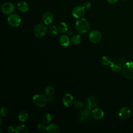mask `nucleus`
Instances as JSON below:
<instances>
[{
	"label": "nucleus",
	"instance_id": "obj_5",
	"mask_svg": "<svg viewBox=\"0 0 133 133\" xmlns=\"http://www.w3.org/2000/svg\"><path fill=\"white\" fill-rule=\"evenodd\" d=\"M7 21L8 24L11 26L17 27L20 24L21 19L18 15L16 14H12L8 16Z\"/></svg>",
	"mask_w": 133,
	"mask_h": 133
},
{
	"label": "nucleus",
	"instance_id": "obj_25",
	"mask_svg": "<svg viewBox=\"0 0 133 133\" xmlns=\"http://www.w3.org/2000/svg\"><path fill=\"white\" fill-rule=\"evenodd\" d=\"M1 115L2 116H6L7 115V113H8V110L5 107H2L1 109Z\"/></svg>",
	"mask_w": 133,
	"mask_h": 133
},
{
	"label": "nucleus",
	"instance_id": "obj_9",
	"mask_svg": "<svg viewBox=\"0 0 133 133\" xmlns=\"http://www.w3.org/2000/svg\"><path fill=\"white\" fill-rule=\"evenodd\" d=\"M118 116L122 119L128 118L131 114V111L128 107H124L122 108L118 111Z\"/></svg>",
	"mask_w": 133,
	"mask_h": 133
},
{
	"label": "nucleus",
	"instance_id": "obj_12",
	"mask_svg": "<svg viewBox=\"0 0 133 133\" xmlns=\"http://www.w3.org/2000/svg\"><path fill=\"white\" fill-rule=\"evenodd\" d=\"M92 116L95 119L100 120L104 116V112L100 108H96L92 112Z\"/></svg>",
	"mask_w": 133,
	"mask_h": 133
},
{
	"label": "nucleus",
	"instance_id": "obj_31",
	"mask_svg": "<svg viewBox=\"0 0 133 133\" xmlns=\"http://www.w3.org/2000/svg\"><path fill=\"white\" fill-rule=\"evenodd\" d=\"M54 101H55V98H53V97H52V96L48 97V101H49V102H54Z\"/></svg>",
	"mask_w": 133,
	"mask_h": 133
},
{
	"label": "nucleus",
	"instance_id": "obj_7",
	"mask_svg": "<svg viewBox=\"0 0 133 133\" xmlns=\"http://www.w3.org/2000/svg\"><path fill=\"white\" fill-rule=\"evenodd\" d=\"M15 9L14 5L11 2H6L4 3L1 7L2 12L6 15H10L12 14Z\"/></svg>",
	"mask_w": 133,
	"mask_h": 133
},
{
	"label": "nucleus",
	"instance_id": "obj_23",
	"mask_svg": "<svg viewBox=\"0 0 133 133\" xmlns=\"http://www.w3.org/2000/svg\"><path fill=\"white\" fill-rule=\"evenodd\" d=\"M101 62H102V63L103 65H107L111 63V60L109 57L104 56L102 57V59H101Z\"/></svg>",
	"mask_w": 133,
	"mask_h": 133
},
{
	"label": "nucleus",
	"instance_id": "obj_15",
	"mask_svg": "<svg viewBox=\"0 0 133 133\" xmlns=\"http://www.w3.org/2000/svg\"><path fill=\"white\" fill-rule=\"evenodd\" d=\"M46 131L49 133H58L60 131V128L56 124H50L47 126Z\"/></svg>",
	"mask_w": 133,
	"mask_h": 133
},
{
	"label": "nucleus",
	"instance_id": "obj_33",
	"mask_svg": "<svg viewBox=\"0 0 133 133\" xmlns=\"http://www.w3.org/2000/svg\"><path fill=\"white\" fill-rule=\"evenodd\" d=\"M132 106H133V100L132 101Z\"/></svg>",
	"mask_w": 133,
	"mask_h": 133
},
{
	"label": "nucleus",
	"instance_id": "obj_30",
	"mask_svg": "<svg viewBox=\"0 0 133 133\" xmlns=\"http://www.w3.org/2000/svg\"><path fill=\"white\" fill-rule=\"evenodd\" d=\"M118 0H107V2L109 4H115L116 3Z\"/></svg>",
	"mask_w": 133,
	"mask_h": 133
},
{
	"label": "nucleus",
	"instance_id": "obj_1",
	"mask_svg": "<svg viewBox=\"0 0 133 133\" xmlns=\"http://www.w3.org/2000/svg\"><path fill=\"white\" fill-rule=\"evenodd\" d=\"M75 28L78 33L84 34L89 31L90 29V24L88 21L86 19L79 18L75 23Z\"/></svg>",
	"mask_w": 133,
	"mask_h": 133
},
{
	"label": "nucleus",
	"instance_id": "obj_19",
	"mask_svg": "<svg viewBox=\"0 0 133 133\" xmlns=\"http://www.w3.org/2000/svg\"><path fill=\"white\" fill-rule=\"evenodd\" d=\"M29 117V114L25 111H21L18 115V118L21 122H25Z\"/></svg>",
	"mask_w": 133,
	"mask_h": 133
},
{
	"label": "nucleus",
	"instance_id": "obj_11",
	"mask_svg": "<svg viewBox=\"0 0 133 133\" xmlns=\"http://www.w3.org/2000/svg\"><path fill=\"white\" fill-rule=\"evenodd\" d=\"M74 102V98L72 95L66 94L64 95L62 98V102L64 106L69 107L72 105Z\"/></svg>",
	"mask_w": 133,
	"mask_h": 133
},
{
	"label": "nucleus",
	"instance_id": "obj_20",
	"mask_svg": "<svg viewBox=\"0 0 133 133\" xmlns=\"http://www.w3.org/2000/svg\"><path fill=\"white\" fill-rule=\"evenodd\" d=\"M58 29L61 33H65L68 29L67 25L63 22H60L58 24Z\"/></svg>",
	"mask_w": 133,
	"mask_h": 133
},
{
	"label": "nucleus",
	"instance_id": "obj_34",
	"mask_svg": "<svg viewBox=\"0 0 133 133\" xmlns=\"http://www.w3.org/2000/svg\"><path fill=\"white\" fill-rule=\"evenodd\" d=\"M123 1H127V0H123Z\"/></svg>",
	"mask_w": 133,
	"mask_h": 133
},
{
	"label": "nucleus",
	"instance_id": "obj_3",
	"mask_svg": "<svg viewBox=\"0 0 133 133\" xmlns=\"http://www.w3.org/2000/svg\"><path fill=\"white\" fill-rule=\"evenodd\" d=\"M47 32V28L45 24L38 23L35 25L33 30L34 35L38 38L44 37Z\"/></svg>",
	"mask_w": 133,
	"mask_h": 133
},
{
	"label": "nucleus",
	"instance_id": "obj_29",
	"mask_svg": "<svg viewBox=\"0 0 133 133\" xmlns=\"http://www.w3.org/2000/svg\"><path fill=\"white\" fill-rule=\"evenodd\" d=\"M7 131L8 132H9L15 131V128L13 126H9L7 127Z\"/></svg>",
	"mask_w": 133,
	"mask_h": 133
},
{
	"label": "nucleus",
	"instance_id": "obj_6",
	"mask_svg": "<svg viewBox=\"0 0 133 133\" xmlns=\"http://www.w3.org/2000/svg\"><path fill=\"white\" fill-rule=\"evenodd\" d=\"M102 35L98 30H94L91 31L88 35V38L90 42L94 44H97L100 42L101 39Z\"/></svg>",
	"mask_w": 133,
	"mask_h": 133
},
{
	"label": "nucleus",
	"instance_id": "obj_26",
	"mask_svg": "<svg viewBox=\"0 0 133 133\" xmlns=\"http://www.w3.org/2000/svg\"><path fill=\"white\" fill-rule=\"evenodd\" d=\"M37 129L41 131H44L45 130H46L47 126H46L44 124L41 123L37 125Z\"/></svg>",
	"mask_w": 133,
	"mask_h": 133
},
{
	"label": "nucleus",
	"instance_id": "obj_22",
	"mask_svg": "<svg viewBox=\"0 0 133 133\" xmlns=\"http://www.w3.org/2000/svg\"><path fill=\"white\" fill-rule=\"evenodd\" d=\"M52 118L51 114L49 113H46L43 116L42 121L44 124H48L50 122H51V121H52Z\"/></svg>",
	"mask_w": 133,
	"mask_h": 133
},
{
	"label": "nucleus",
	"instance_id": "obj_4",
	"mask_svg": "<svg viewBox=\"0 0 133 133\" xmlns=\"http://www.w3.org/2000/svg\"><path fill=\"white\" fill-rule=\"evenodd\" d=\"M33 103L38 107H44L48 101V98L42 94H36L33 97Z\"/></svg>",
	"mask_w": 133,
	"mask_h": 133
},
{
	"label": "nucleus",
	"instance_id": "obj_2",
	"mask_svg": "<svg viewBox=\"0 0 133 133\" xmlns=\"http://www.w3.org/2000/svg\"><path fill=\"white\" fill-rule=\"evenodd\" d=\"M122 73L124 76L129 79H133V62H125L122 66Z\"/></svg>",
	"mask_w": 133,
	"mask_h": 133
},
{
	"label": "nucleus",
	"instance_id": "obj_27",
	"mask_svg": "<svg viewBox=\"0 0 133 133\" xmlns=\"http://www.w3.org/2000/svg\"><path fill=\"white\" fill-rule=\"evenodd\" d=\"M83 7L85 8V9H89L91 8V4L90 2H85L84 4V6Z\"/></svg>",
	"mask_w": 133,
	"mask_h": 133
},
{
	"label": "nucleus",
	"instance_id": "obj_10",
	"mask_svg": "<svg viewBox=\"0 0 133 133\" xmlns=\"http://www.w3.org/2000/svg\"><path fill=\"white\" fill-rule=\"evenodd\" d=\"M54 17L52 14L48 11L45 12L42 16V20L44 24L46 25H48L52 23L54 21Z\"/></svg>",
	"mask_w": 133,
	"mask_h": 133
},
{
	"label": "nucleus",
	"instance_id": "obj_32",
	"mask_svg": "<svg viewBox=\"0 0 133 133\" xmlns=\"http://www.w3.org/2000/svg\"><path fill=\"white\" fill-rule=\"evenodd\" d=\"M73 34V31L72 30H69L68 32V35H71Z\"/></svg>",
	"mask_w": 133,
	"mask_h": 133
},
{
	"label": "nucleus",
	"instance_id": "obj_13",
	"mask_svg": "<svg viewBox=\"0 0 133 133\" xmlns=\"http://www.w3.org/2000/svg\"><path fill=\"white\" fill-rule=\"evenodd\" d=\"M59 43L62 47H68L70 44V40L68 35L63 34L59 38Z\"/></svg>",
	"mask_w": 133,
	"mask_h": 133
},
{
	"label": "nucleus",
	"instance_id": "obj_21",
	"mask_svg": "<svg viewBox=\"0 0 133 133\" xmlns=\"http://www.w3.org/2000/svg\"><path fill=\"white\" fill-rule=\"evenodd\" d=\"M45 92L47 96H48V97L51 96L54 94L55 89L52 86H48L45 88Z\"/></svg>",
	"mask_w": 133,
	"mask_h": 133
},
{
	"label": "nucleus",
	"instance_id": "obj_14",
	"mask_svg": "<svg viewBox=\"0 0 133 133\" xmlns=\"http://www.w3.org/2000/svg\"><path fill=\"white\" fill-rule=\"evenodd\" d=\"M122 63L118 61H114L110 64V68L114 72H119L122 69Z\"/></svg>",
	"mask_w": 133,
	"mask_h": 133
},
{
	"label": "nucleus",
	"instance_id": "obj_17",
	"mask_svg": "<svg viewBox=\"0 0 133 133\" xmlns=\"http://www.w3.org/2000/svg\"><path fill=\"white\" fill-rule=\"evenodd\" d=\"M15 132L17 133H28L29 130L25 125L21 124L18 125L15 128Z\"/></svg>",
	"mask_w": 133,
	"mask_h": 133
},
{
	"label": "nucleus",
	"instance_id": "obj_24",
	"mask_svg": "<svg viewBox=\"0 0 133 133\" xmlns=\"http://www.w3.org/2000/svg\"><path fill=\"white\" fill-rule=\"evenodd\" d=\"M58 28L54 25H52L49 28V32L52 35H56L58 33Z\"/></svg>",
	"mask_w": 133,
	"mask_h": 133
},
{
	"label": "nucleus",
	"instance_id": "obj_28",
	"mask_svg": "<svg viewBox=\"0 0 133 133\" xmlns=\"http://www.w3.org/2000/svg\"><path fill=\"white\" fill-rule=\"evenodd\" d=\"M75 107L77 109H81V108H82L83 107V104H82V103L80 102H76L75 103Z\"/></svg>",
	"mask_w": 133,
	"mask_h": 133
},
{
	"label": "nucleus",
	"instance_id": "obj_18",
	"mask_svg": "<svg viewBox=\"0 0 133 133\" xmlns=\"http://www.w3.org/2000/svg\"><path fill=\"white\" fill-rule=\"evenodd\" d=\"M72 44L74 45H78L81 42V37L79 34H75L73 35L71 39Z\"/></svg>",
	"mask_w": 133,
	"mask_h": 133
},
{
	"label": "nucleus",
	"instance_id": "obj_16",
	"mask_svg": "<svg viewBox=\"0 0 133 133\" xmlns=\"http://www.w3.org/2000/svg\"><path fill=\"white\" fill-rule=\"evenodd\" d=\"M18 9L19 11L22 12H25L28 11L29 10V5L26 2L24 1H21L18 3Z\"/></svg>",
	"mask_w": 133,
	"mask_h": 133
},
{
	"label": "nucleus",
	"instance_id": "obj_8",
	"mask_svg": "<svg viewBox=\"0 0 133 133\" xmlns=\"http://www.w3.org/2000/svg\"><path fill=\"white\" fill-rule=\"evenodd\" d=\"M85 13V9L83 6H76L73 8L72 11V14L75 18H81Z\"/></svg>",
	"mask_w": 133,
	"mask_h": 133
}]
</instances>
